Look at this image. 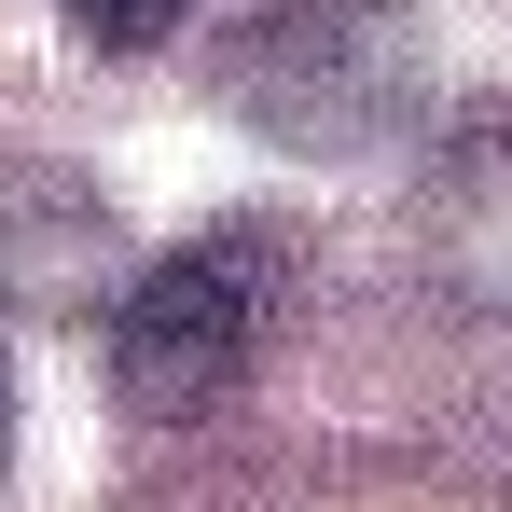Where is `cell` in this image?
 Masks as SVG:
<instances>
[{"label":"cell","instance_id":"cell-1","mask_svg":"<svg viewBox=\"0 0 512 512\" xmlns=\"http://www.w3.org/2000/svg\"><path fill=\"white\" fill-rule=\"evenodd\" d=\"M277 291H291L277 222H208V236L153 250L125 277V305H111V402H125V416H167V429L208 416V402L263 360Z\"/></svg>","mask_w":512,"mask_h":512},{"label":"cell","instance_id":"cell-2","mask_svg":"<svg viewBox=\"0 0 512 512\" xmlns=\"http://www.w3.org/2000/svg\"><path fill=\"white\" fill-rule=\"evenodd\" d=\"M222 97L291 153H374L429 97V28L416 0H263L222 56Z\"/></svg>","mask_w":512,"mask_h":512},{"label":"cell","instance_id":"cell-3","mask_svg":"<svg viewBox=\"0 0 512 512\" xmlns=\"http://www.w3.org/2000/svg\"><path fill=\"white\" fill-rule=\"evenodd\" d=\"M416 277L471 319H512V97L471 111L416 180Z\"/></svg>","mask_w":512,"mask_h":512},{"label":"cell","instance_id":"cell-4","mask_svg":"<svg viewBox=\"0 0 512 512\" xmlns=\"http://www.w3.org/2000/svg\"><path fill=\"white\" fill-rule=\"evenodd\" d=\"M180 14H194V0H70V28H84L97 56H153Z\"/></svg>","mask_w":512,"mask_h":512},{"label":"cell","instance_id":"cell-5","mask_svg":"<svg viewBox=\"0 0 512 512\" xmlns=\"http://www.w3.org/2000/svg\"><path fill=\"white\" fill-rule=\"evenodd\" d=\"M0 416H14V360H0Z\"/></svg>","mask_w":512,"mask_h":512}]
</instances>
